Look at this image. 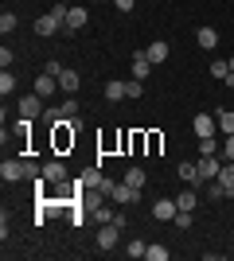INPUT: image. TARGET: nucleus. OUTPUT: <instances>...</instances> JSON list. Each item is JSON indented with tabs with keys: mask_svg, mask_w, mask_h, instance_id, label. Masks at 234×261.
<instances>
[{
	"mask_svg": "<svg viewBox=\"0 0 234 261\" xmlns=\"http://www.w3.org/2000/svg\"><path fill=\"white\" fill-rule=\"evenodd\" d=\"M148 74H152V59H148L145 51H141V55H133V78H141V82H145Z\"/></svg>",
	"mask_w": 234,
	"mask_h": 261,
	"instance_id": "nucleus-12",
	"label": "nucleus"
},
{
	"mask_svg": "<svg viewBox=\"0 0 234 261\" xmlns=\"http://www.w3.org/2000/svg\"><path fill=\"white\" fill-rule=\"evenodd\" d=\"M113 203H117V207H129V203H137V199H141V187H133V184H113Z\"/></svg>",
	"mask_w": 234,
	"mask_h": 261,
	"instance_id": "nucleus-2",
	"label": "nucleus"
},
{
	"mask_svg": "<svg viewBox=\"0 0 234 261\" xmlns=\"http://www.w3.org/2000/svg\"><path fill=\"white\" fill-rule=\"evenodd\" d=\"M145 90H141V78H129V98H141Z\"/></svg>",
	"mask_w": 234,
	"mask_h": 261,
	"instance_id": "nucleus-35",
	"label": "nucleus"
},
{
	"mask_svg": "<svg viewBox=\"0 0 234 261\" xmlns=\"http://www.w3.org/2000/svg\"><path fill=\"white\" fill-rule=\"evenodd\" d=\"M195 43H199L203 51H215V43H219V32H215V28H199V32H195Z\"/></svg>",
	"mask_w": 234,
	"mask_h": 261,
	"instance_id": "nucleus-16",
	"label": "nucleus"
},
{
	"mask_svg": "<svg viewBox=\"0 0 234 261\" xmlns=\"http://www.w3.org/2000/svg\"><path fill=\"white\" fill-rule=\"evenodd\" d=\"M223 160H234V137H226V144H223Z\"/></svg>",
	"mask_w": 234,
	"mask_h": 261,
	"instance_id": "nucleus-37",
	"label": "nucleus"
},
{
	"mask_svg": "<svg viewBox=\"0 0 234 261\" xmlns=\"http://www.w3.org/2000/svg\"><path fill=\"white\" fill-rule=\"evenodd\" d=\"M215 179L226 187V195H234V160H223V168H219V175H215Z\"/></svg>",
	"mask_w": 234,
	"mask_h": 261,
	"instance_id": "nucleus-14",
	"label": "nucleus"
},
{
	"mask_svg": "<svg viewBox=\"0 0 234 261\" xmlns=\"http://www.w3.org/2000/svg\"><path fill=\"white\" fill-rule=\"evenodd\" d=\"M226 74H230V63H211V78H219V82H223Z\"/></svg>",
	"mask_w": 234,
	"mask_h": 261,
	"instance_id": "nucleus-28",
	"label": "nucleus"
},
{
	"mask_svg": "<svg viewBox=\"0 0 234 261\" xmlns=\"http://www.w3.org/2000/svg\"><path fill=\"white\" fill-rule=\"evenodd\" d=\"M78 179H82V187H98V184H101V179H106V175H101V172H98V168H86V172L78 175Z\"/></svg>",
	"mask_w": 234,
	"mask_h": 261,
	"instance_id": "nucleus-20",
	"label": "nucleus"
},
{
	"mask_svg": "<svg viewBox=\"0 0 234 261\" xmlns=\"http://www.w3.org/2000/svg\"><path fill=\"white\" fill-rule=\"evenodd\" d=\"M176 215H179L176 199H160V203H152V218H156V222H176Z\"/></svg>",
	"mask_w": 234,
	"mask_h": 261,
	"instance_id": "nucleus-5",
	"label": "nucleus"
},
{
	"mask_svg": "<svg viewBox=\"0 0 234 261\" xmlns=\"http://www.w3.org/2000/svg\"><path fill=\"white\" fill-rule=\"evenodd\" d=\"M191 222H195V211H179V215H176V226L179 230H188Z\"/></svg>",
	"mask_w": 234,
	"mask_h": 261,
	"instance_id": "nucleus-27",
	"label": "nucleus"
},
{
	"mask_svg": "<svg viewBox=\"0 0 234 261\" xmlns=\"http://www.w3.org/2000/svg\"><path fill=\"white\" fill-rule=\"evenodd\" d=\"M32 125H35V121H28V117L16 121V141H28V137H32Z\"/></svg>",
	"mask_w": 234,
	"mask_h": 261,
	"instance_id": "nucleus-23",
	"label": "nucleus"
},
{
	"mask_svg": "<svg viewBox=\"0 0 234 261\" xmlns=\"http://www.w3.org/2000/svg\"><path fill=\"white\" fill-rule=\"evenodd\" d=\"M215 121H219V133H223V137H234V113L230 109H219Z\"/></svg>",
	"mask_w": 234,
	"mask_h": 261,
	"instance_id": "nucleus-17",
	"label": "nucleus"
},
{
	"mask_svg": "<svg viewBox=\"0 0 234 261\" xmlns=\"http://www.w3.org/2000/svg\"><path fill=\"white\" fill-rule=\"evenodd\" d=\"M219 152V141L215 137H199V156H215Z\"/></svg>",
	"mask_w": 234,
	"mask_h": 261,
	"instance_id": "nucleus-22",
	"label": "nucleus"
},
{
	"mask_svg": "<svg viewBox=\"0 0 234 261\" xmlns=\"http://www.w3.org/2000/svg\"><path fill=\"white\" fill-rule=\"evenodd\" d=\"M121 242V226L117 222H101V230H98V250H113Z\"/></svg>",
	"mask_w": 234,
	"mask_h": 261,
	"instance_id": "nucleus-4",
	"label": "nucleus"
},
{
	"mask_svg": "<svg viewBox=\"0 0 234 261\" xmlns=\"http://www.w3.org/2000/svg\"><path fill=\"white\" fill-rule=\"evenodd\" d=\"M148 59H152V66L156 63H164V59H168V43H164V39H156V43H148Z\"/></svg>",
	"mask_w": 234,
	"mask_h": 261,
	"instance_id": "nucleus-19",
	"label": "nucleus"
},
{
	"mask_svg": "<svg viewBox=\"0 0 234 261\" xmlns=\"http://www.w3.org/2000/svg\"><path fill=\"white\" fill-rule=\"evenodd\" d=\"M0 175H4V184L28 179V160H23V156H12V160H4V164H0Z\"/></svg>",
	"mask_w": 234,
	"mask_h": 261,
	"instance_id": "nucleus-1",
	"label": "nucleus"
},
{
	"mask_svg": "<svg viewBox=\"0 0 234 261\" xmlns=\"http://www.w3.org/2000/svg\"><path fill=\"white\" fill-rule=\"evenodd\" d=\"M16 109H20V117L35 121V117H43V98H39V94H23Z\"/></svg>",
	"mask_w": 234,
	"mask_h": 261,
	"instance_id": "nucleus-3",
	"label": "nucleus"
},
{
	"mask_svg": "<svg viewBox=\"0 0 234 261\" xmlns=\"http://www.w3.org/2000/svg\"><path fill=\"white\" fill-rule=\"evenodd\" d=\"M145 168H129V172H125V184H133V187H145Z\"/></svg>",
	"mask_w": 234,
	"mask_h": 261,
	"instance_id": "nucleus-21",
	"label": "nucleus"
},
{
	"mask_svg": "<svg viewBox=\"0 0 234 261\" xmlns=\"http://www.w3.org/2000/svg\"><path fill=\"white\" fill-rule=\"evenodd\" d=\"M0 32H4V35L16 32V16H12V12H4V16H0Z\"/></svg>",
	"mask_w": 234,
	"mask_h": 261,
	"instance_id": "nucleus-30",
	"label": "nucleus"
},
{
	"mask_svg": "<svg viewBox=\"0 0 234 261\" xmlns=\"http://www.w3.org/2000/svg\"><path fill=\"white\" fill-rule=\"evenodd\" d=\"M78 86H82L78 70H63V74H59V90H63V94H78Z\"/></svg>",
	"mask_w": 234,
	"mask_h": 261,
	"instance_id": "nucleus-13",
	"label": "nucleus"
},
{
	"mask_svg": "<svg viewBox=\"0 0 234 261\" xmlns=\"http://www.w3.org/2000/svg\"><path fill=\"white\" fill-rule=\"evenodd\" d=\"M176 203H179V211H195V191H179Z\"/></svg>",
	"mask_w": 234,
	"mask_h": 261,
	"instance_id": "nucleus-24",
	"label": "nucleus"
},
{
	"mask_svg": "<svg viewBox=\"0 0 234 261\" xmlns=\"http://www.w3.org/2000/svg\"><path fill=\"white\" fill-rule=\"evenodd\" d=\"M145 250H148V246H145V242H129V246H125V253H129V257H145Z\"/></svg>",
	"mask_w": 234,
	"mask_h": 261,
	"instance_id": "nucleus-26",
	"label": "nucleus"
},
{
	"mask_svg": "<svg viewBox=\"0 0 234 261\" xmlns=\"http://www.w3.org/2000/svg\"><path fill=\"white\" fill-rule=\"evenodd\" d=\"M67 4H63V0H59V4H51V16H59V20H63V23H67Z\"/></svg>",
	"mask_w": 234,
	"mask_h": 261,
	"instance_id": "nucleus-34",
	"label": "nucleus"
},
{
	"mask_svg": "<svg viewBox=\"0 0 234 261\" xmlns=\"http://www.w3.org/2000/svg\"><path fill=\"white\" fill-rule=\"evenodd\" d=\"M195 168H199V179L207 184V179H215V175H219V168H223V164H219V156H199V164H195Z\"/></svg>",
	"mask_w": 234,
	"mask_h": 261,
	"instance_id": "nucleus-7",
	"label": "nucleus"
},
{
	"mask_svg": "<svg viewBox=\"0 0 234 261\" xmlns=\"http://www.w3.org/2000/svg\"><path fill=\"white\" fill-rule=\"evenodd\" d=\"M106 98H110V101H121V98H129V82H121V78L106 82Z\"/></svg>",
	"mask_w": 234,
	"mask_h": 261,
	"instance_id": "nucleus-15",
	"label": "nucleus"
},
{
	"mask_svg": "<svg viewBox=\"0 0 234 261\" xmlns=\"http://www.w3.org/2000/svg\"><path fill=\"white\" fill-rule=\"evenodd\" d=\"M94 218H98V222H113V218H117V215H113L110 207H98V211H94Z\"/></svg>",
	"mask_w": 234,
	"mask_h": 261,
	"instance_id": "nucleus-33",
	"label": "nucleus"
},
{
	"mask_svg": "<svg viewBox=\"0 0 234 261\" xmlns=\"http://www.w3.org/2000/svg\"><path fill=\"white\" fill-rule=\"evenodd\" d=\"M12 90H16V78L4 70V74H0V94H12Z\"/></svg>",
	"mask_w": 234,
	"mask_h": 261,
	"instance_id": "nucleus-31",
	"label": "nucleus"
},
{
	"mask_svg": "<svg viewBox=\"0 0 234 261\" xmlns=\"http://www.w3.org/2000/svg\"><path fill=\"white\" fill-rule=\"evenodd\" d=\"M176 172H179V179H184V184H203V179H199V168H195V164H188V160L179 164Z\"/></svg>",
	"mask_w": 234,
	"mask_h": 261,
	"instance_id": "nucleus-18",
	"label": "nucleus"
},
{
	"mask_svg": "<svg viewBox=\"0 0 234 261\" xmlns=\"http://www.w3.org/2000/svg\"><path fill=\"white\" fill-rule=\"evenodd\" d=\"M145 257H148V261H168V250H164V246H148Z\"/></svg>",
	"mask_w": 234,
	"mask_h": 261,
	"instance_id": "nucleus-25",
	"label": "nucleus"
},
{
	"mask_svg": "<svg viewBox=\"0 0 234 261\" xmlns=\"http://www.w3.org/2000/svg\"><path fill=\"white\" fill-rule=\"evenodd\" d=\"M113 4H117V12H133L137 0H113Z\"/></svg>",
	"mask_w": 234,
	"mask_h": 261,
	"instance_id": "nucleus-38",
	"label": "nucleus"
},
{
	"mask_svg": "<svg viewBox=\"0 0 234 261\" xmlns=\"http://www.w3.org/2000/svg\"><path fill=\"white\" fill-rule=\"evenodd\" d=\"M223 82H226V86H230V90H234V70H230V74H226V78H223Z\"/></svg>",
	"mask_w": 234,
	"mask_h": 261,
	"instance_id": "nucleus-39",
	"label": "nucleus"
},
{
	"mask_svg": "<svg viewBox=\"0 0 234 261\" xmlns=\"http://www.w3.org/2000/svg\"><path fill=\"white\" fill-rule=\"evenodd\" d=\"M215 129H219V121L211 113H195V137H215Z\"/></svg>",
	"mask_w": 234,
	"mask_h": 261,
	"instance_id": "nucleus-10",
	"label": "nucleus"
},
{
	"mask_svg": "<svg viewBox=\"0 0 234 261\" xmlns=\"http://www.w3.org/2000/svg\"><path fill=\"white\" fill-rule=\"evenodd\" d=\"M43 70H47V74H63V70H67V66H63V63H59V59H47V63H43Z\"/></svg>",
	"mask_w": 234,
	"mask_h": 261,
	"instance_id": "nucleus-32",
	"label": "nucleus"
},
{
	"mask_svg": "<svg viewBox=\"0 0 234 261\" xmlns=\"http://www.w3.org/2000/svg\"><path fill=\"white\" fill-rule=\"evenodd\" d=\"M43 179H47V184H63V179H67L63 160H47V164H43Z\"/></svg>",
	"mask_w": 234,
	"mask_h": 261,
	"instance_id": "nucleus-9",
	"label": "nucleus"
},
{
	"mask_svg": "<svg viewBox=\"0 0 234 261\" xmlns=\"http://www.w3.org/2000/svg\"><path fill=\"white\" fill-rule=\"evenodd\" d=\"M90 23V12L86 8H70L67 12V23H63V32H78V28H86Z\"/></svg>",
	"mask_w": 234,
	"mask_h": 261,
	"instance_id": "nucleus-8",
	"label": "nucleus"
},
{
	"mask_svg": "<svg viewBox=\"0 0 234 261\" xmlns=\"http://www.w3.org/2000/svg\"><path fill=\"white\" fill-rule=\"evenodd\" d=\"M230 70H234V59H230Z\"/></svg>",
	"mask_w": 234,
	"mask_h": 261,
	"instance_id": "nucleus-40",
	"label": "nucleus"
},
{
	"mask_svg": "<svg viewBox=\"0 0 234 261\" xmlns=\"http://www.w3.org/2000/svg\"><path fill=\"white\" fill-rule=\"evenodd\" d=\"M145 144L152 148V152H160V133H148V137H145Z\"/></svg>",
	"mask_w": 234,
	"mask_h": 261,
	"instance_id": "nucleus-36",
	"label": "nucleus"
},
{
	"mask_svg": "<svg viewBox=\"0 0 234 261\" xmlns=\"http://www.w3.org/2000/svg\"><path fill=\"white\" fill-rule=\"evenodd\" d=\"M59 109H63V117H78V98H67Z\"/></svg>",
	"mask_w": 234,
	"mask_h": 261,
	"instance_id": "nucleus-29",
	"label": "nucleus"
},
{
	"mask_svg": "<svg viewBox=\"0 0 234 261\" xmlns=\"http://www.w3.org/2000/svg\"><path fill=\"white\" fill-rule=\"evenodd\" d=\"M55 90H59V78H55V74H47V70H43V74L35 78V94H39V98L55 94Z\"/></svg>",
	"mask_w": 234,
	"mask_h": 261,
	"instance_id": "nucleus-11",
	"label": "nucleus"
},
{
	"mask_svg": "<svg viewBox=\"0 0 234 261\" xmlns=\"http://www.w3.org/2000/svg\"><path fill=\"white\" fill-rule=\"evenodd\" d=\"M35 32H39V35H59V32H63V20L51 16V12H43V16L35 20Z\"/></svg>",
	"mask_w": 234,
	"mask_h": 261,
	"instance_id": "nucleus-6",
	"label": "nucleus"
}]
</instances>
